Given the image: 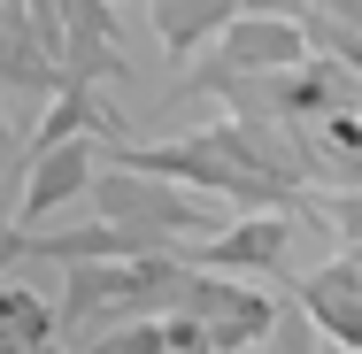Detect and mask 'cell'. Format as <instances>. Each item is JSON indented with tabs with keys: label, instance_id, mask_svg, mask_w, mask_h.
<instances>
[{
	"label": "cell",
	"instance_id": "obj_1",
	"mask_svg": "<svg viewBox=\"0 0 362 354\" xmlns=\"http://www.w3.org/2000/svg\"><path fill=\"white\" fill-rule=\"evenodd\" d=\"M300 231H308V216L262 208V216H239V223H223L209 239H193L185 262H193V270H223V278H278Z\"/></svg>",
	"mask_w": 362,
	"mask_h": 354
},
{
	"label": "cell",
	"instance_id": "obj_2",
	"mask_svg": "<svg viewBox=\"0 0 362 354\" xmlns=\"http://www.w3.org/2000/svg\"><path fill=\"white\" fill-rule=\"evenodd\" d=\"M177 316H193L216 354H247L270 339V324H278V300L270 293H255V285H231V278H185L177 293Z\"/></svg>",
	"mask_w": 362,
	"mask_h": 354
},
{
	"label": "cell",
	"instance_id": "obj_4",
	"mask_svg": "<svg viewBox=\"0 0 362 354\" xmlns=\"http://www.w3.org/2000/svg\"><path fill=\"white\" fill-rule=\"evenodd\" d=\"M93 354H162V331H116L108 347H93Z\"/></svg>",
	"mask_w": 362,
	"mask_h": 354
},
{
	"label": "cell",
	"instance_id": "obj_3",
	"mask_svg": "<svg viewBox=\"0 0 362 354\" xmlns=\"http://www.w3.org/2000/svg\"><path fill=\"white\" fill-rule=\"evenodd\" d=\"M308 316H316V331L332 339V347H355L362 354V285H339V278H300V293H293Z\"/></svg>",
	"mask_w": 362,
	"mask_h": 354
}]
</instances>
